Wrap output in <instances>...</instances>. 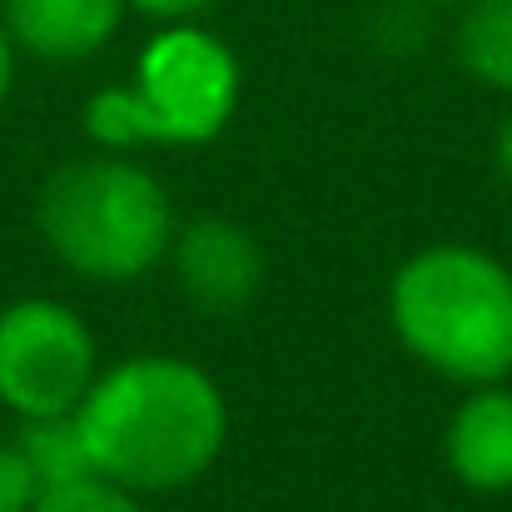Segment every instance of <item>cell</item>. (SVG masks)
<instances>
[{
    "label": "cell",
    "instance_id": "6da1fadb",
    "mask_svg": "<svg viewBox=\"0 0 512 512\" xmlns=\"http://www.w3.org/2000/svg\"><path fill=\"white\" fill-rule=\"evenodd\" d=\"M95 473L125 493L194 483L224 448L219 388L179 358H130L90 383L75 408Z\"/></svg>",
    "mask_w": 512,
    "mask_h": 512
},
{
    "label": "cell",
    "instance_id": "7a4b0ae2",
    "mask_svg": "<svg viewBox=\"0 0 512 512\" xmlns=\"http://www.w3.org/2000/svg\"><path fill=\"white\" fill-rule=\"evenodd\" d=\"M393 329L438 373L498 383L512 373V274L478 249H423L393 279Z\"/></svg>",
    "mask_w": 512,
    "mask_h": 512
},
{
    "label": "cell",
    "instance_id": "3957f363",
    "mask_svg": "<svg viewBox=\"0 0 512 512\" xmlns=\"http://www.w3.org/2000/svg\"><path fill=\"white\" fill-rule=\"evenodd\" d=\"M45 244L85 279H140L174 239L170 199L155 174L125 160H75L40 189Z\"/></svg>",
    "mask_w": 512,
    "mask_h": 512
},
{
    "label": "cell",
    "instance_id": "277c9868",
    "mask_svg": "<svg viewBox=\"0 0 512 512\" xmlns=\"http://www.w3.org/2000/svg\"><path fill=\"white\" fill-rule=\"evenodd\" d=\"M239 100L234 55L189 25L155 35L140 55V75L130 90H100L85 105V135L95 145H199L214 140Z\"/></svg>",
    "mask_w": 512,
    "mask_h": 512
},
{
    "label": "cell",
    "instance_id": "5b68a950",
    "mask_svg": "<svg viewBox=\"0 0 512 512\" xmlns=\"http://www.w3.org/2000/svg\"><path fill=\"white\" fill-rule=\"evenodd\" d=\"M95 383V339L55 299L0 309V403L15 418L75 413Z\"/></svg>",
    "mask_w": 512,
    "mask_h": 512
},
{
    "label": "cell",
    "instance_id": "8992f818",
    "mask_svg": "<svg viewBox=\"0 0 512 512\" xmlns=\"http://www.w3.org/2000/svg\"><path fill=\"white\" fill-rule=\"evenodd\" d=\"M170 244H174L179 289L209 314L244 309L259 294V284H264L259 244L229 219H194V224L179 229V239H170Z\"/></svg>",
    "mask_w": 512,
    "mask_h": 512
},
{
    "label": "cell",
    "instance_id": "52a82bcc",
    "mask_svg": "<svg viewBox=\"0 0 512 512\" xmlns=\"http://www.w3.org/2000/svg\"><path fill=\"white\" fill-rule=\"evenodd\" d=\"M125 0H0L10 45L40 60H85L120 30Z\"/></svg>",
    "mask_w": 512,
    "mask_h": 512
},
{
    "label": "cell",
    "instance_id": "ba28073f",
    "mask_svg": "<svg viewBox=\"0 0 512 512\" xmlns=\"http://www.w3.org/2000/svg\"><path fill=\"white\" fill-rule=\"evenodd\" d=\"M448 463L468 488L503 493L512 488V393H473L448 428Z\"/></svg>",
    "mask_w": 512,
    "mask_h": 512
},
{
    "label": "cell",
    "instance_id": "9c48e42d",
    "mask_svg": "<svg viewBox=\"0 0 512 512\" xmlns=\"http://www.w3.org/2000/svg\"><path fill=\"white\" fill-rule=\"evenodd\" d=\"M10 443H15L20 458L30 463L40 493H45V488L80 483V478H100V473H95V458H90V443H85V428H80L75 413L20 418V433H15Z\"/></svg>",
    "mask_w": 512,
    "mask_h": 512
},
{
    "label": "cell",
    "instance_id": "30bf717a",
    "mask_svg": "<svg viewBox=\"0 0 512 512\" xmlns=\"http://www.w3.org/2000/svg\"><path fill=\"white\" fill-rule=\"evenodd\" d=\"M453 50L463 70L493 90H512V0H468Z\"/></svg>",
    "mask_w": 512,
    "mask_h": 512
},
{
    "label": "cell",
    "instance_id": "8fae6325",
    "mask_svg": "<svg viewBox=\"0 0 512 512\" xmlns=\"http://www.w3.org/2000/svg\"><path fill=\"white\" fill-rule=\"evenodd\" d=\"M30 512H140L135 498L110 478H80L65 488H45Z\"/></svg>",
    "mask_w": 512,
    "mask_h": 512
},
{
    "label": "cell",
    "instance_id": "7c38bea8",
    "mask_svg": "<svg viewBox=\"0 0 512 512\" xmlns=\"http://www.w3.org/2000/svg\"><path fill=\"white\" fill-rule=\"evenodd\" d=\"M40 498V483L15 443H0V512H30Z\"/></svg>",
    "mask_w": 512,
    "mask_h": 512
},
{
    "label": "cell",
    "instance_id": "4fadbf2b",
    "mask_svg": "<svg viewBox=\"0 0 512 512\" xmlns=\"http://www.w3.org/2000/svg\"><path fill=\"white\" fill-rule=\"evenodd\" d=\"M125 5H135L140 15H155V20H189V15H199L209 0H125Z\"/></svg>",
    "mask_w": 512,
    "mask_h": 512
},
{
    "label": "cell",
    "instance_id": "5bb4252c",
    "mask_svg": "<svg viewBox=\"0 0 512 512\" xmlns=\"http://www.w3.org/2000/svg\"><path fill=\"white\" fill-rule=\"evenodd\" d=\"M498 170H503V179L512 184V115H508V125L498 130Z\"/></svg>",
    "mask_w": 512,
    "mask_h": 512
},
{
    "label": "cell",
    "instance_id": "9a60e30c",
    "mask_svg": "<svg viewBox=\"0 0 512 512\" xmlns=\"http://www.w3.org/2000/svg\"><path fill=\"white\" fill-rule=\"evenodd\" d=\"M10 70H15V55H10V35H5V25H0V100H5V90H10Z\"/></svg>",
    "mask_w": 512,
    "mask_h": 512
}]
</instances>
